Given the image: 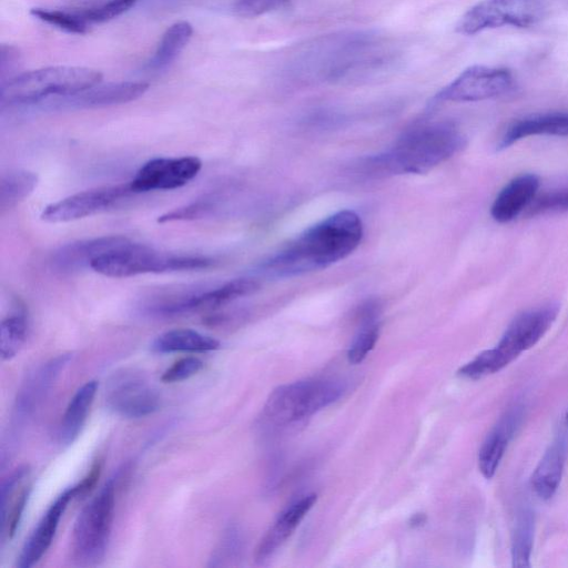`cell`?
Listing matches in <instances>:
<instances>
[{
	"instance_id": "cell-29",
	"label": "cell",
	"mask_w": 568,
	"mask_h": 568,
	"mask_svg": "<svg viewBox=\"0 0 568 568\" xmlns=\"http://www.w3.org/2000/svg\"><path fill=\"white\" fill-rule=\"evenodd\" d=\"M375 317L376 305L367 304L363 311V327L347 351L349 363L359 364L374 348L379 336V325L375 322Z\"/></svg>"
},
{
	"instance_id": "cell-16",
	"label": "cell",
	"mask_w": 568,
	"mask_h": 568,
	"mask_svg": "<svg viewBox=\"0 0 568 568\" xmlns=\"http://www.w3.org/2000/svg\"><path fill=\"white\" fill-rule=\"evenodd\" d=\"M78 484L63 490L47 509L34 530L26 540L17 559L18 568H30L37 564L51 546L59 521L70 503L78 497Z\"/></svg>"
},
{
	"instance_id": "cell-7",
	"label": "cell",
	"mask_w": 568,
	"mask_h": 568,
	"mask_svg": "<svg viewBox=\"0 0 568 568\" xmlns=\"http://www.w3.org/2000/svg\"><path fill=\"white\" fill-rule=\"evenodd\" d=\"M115 483L110 478L78 515L71 538L72 559L83 566L98 564L105 555L111 535Z\"/></svg>"
},
{
	"instance_id": "cell-41",
	"label": "cell",
	"mask_w": 568,
	"mask_h": 568,
	"mask_svg": "<svg viewBox=\"0 0 568 568\" xmlns=\"http://www.w3.org/2000/svg\"><path fill=\"white\" fill-rule=\"evenodd\" d=\"M422 515H415L413 518H412V525L413 526H416V525H420L422 523H424V519H422Z\"/></svg>"
},
{
	"instance_id": "cell-23",
	"label": "cell",
	"mask_w": 568,
	"mask_h": 568,
	"mask_svg": "<svg viewBox=\"0 0 568 568\" xmlns=\"http://www.w3.org/2000/svg\"><path fill=\"white\" fill-rule=\"evenodd\" d=\"M98 389L97 381L83 384L70 399L58 430L62 446L71 445L80 435Z\"/></svg>"
},
{
	"instance_id": "cell-37",
	"label": "cell",
	"mask_w": 568,
	"mask_h": 568,
	"mask_svg": "<svg viewBox=\"0 0 568 568\" xmlns=\"http://www.w3.org/2000/svg\"><path fill=\"white\" fill-rule=\"evenodd\" d=\"M134 2L135 0H110L100 7L79 13L88 23L104 22L125 12L133 6Z\"/></svg>"
},
{
	"instance_id": "cell-39",
	"label": "cell",
	"mask_w": 568,
	"mask_h": 568,
	"mask_svg": "<svg viewBox=\"0 0 568 568\" xmlns=\"http://www.w3.org/2000/svg\"><path fill=\"white\" fill-rule=\"evenodd\" d=\"M240 549L239 534L234 528H230L224 535L222 541L214 550L209 566L217 567L225 565L226 560H231Z\"/></svg>"
},
{
	"instance_id": "cell-38",
	"label": "cell",
	"mask_w": 568,
	"mask_h": 568,
	"mask_svg": "<svg viewBox=\"0 0 568 568\" xmlns=\"http://www.w3.org/2000/svg\"><path fill=\"white\" fill-rule=\"evenodd\" d=\"M203 368V362L196 357H183L170 366L162 375L163 383H176L192 377Z\"/></svg>"
},
{
	"instance_id": "cell-6",
	"label": "cell",
	"mask_w": 568,
	"mask_h": 568,
	"mask_svg": "<svg viewBox=\"0 0 568 568\" xmlns=\"http://www.w3.org/2000/svg\"><path fill=\"white\" fill-rule=\"evenodd\" d=\"M344 388L338 381L318 378L280 386L267 397L263 417L276 425L298 422L334 403Z\"/></svg>"
},
{
	"instance_id": "cell-28",
	"label": "cell",
	"mask_w": 568,
	"mask_h": 568,
	"mask_svg": "<svg viewBox=\"0 0 568 568\" xmlns=\"http://www.w3.org/2000/svg\"><path fill=\"white\" fill-rule=\"evenodd\" d=\"M29 329L28 314L23 305L16 308L1 321L0 355L2 359L16 356L23 346Z\"/></svg>"
},
{
	"instance_id": "cell-5",
	"label": "cell",
	"mask_w": 568,
	"mask_h": 568,
	"mask_svg": "<svg viewBox=\"0 0 568 568\" xmlns=\"http://www.w3.org/2000/svg\"><path fill=\"white\" fill-rule=\"evenodd\" d=\"M213 261L205 256L159 252L130 240L94 258L90 267L109 277H130L146 273L202 270Z\"/></svg>"
},
{
	"instance_id": "cell-9",
	"label": "cell",
	"mask_w": 568,
	"mask_h": 568,
	"mask_svg": "<svg viewBox=\"0 0 568 568\" xmlns=\"http://www.w3.org/2000/svg\"><path fill=\"white\" fill-rule=\"evenodd\" d=\"M513 73L500 67L475 64L462 71L433 98L434 103L476 102L501 97L514 89Z\"/></svg>"
},
{
	"instance_id": "cell-1",
	"label": "cell",
	"mask_w": 568,
	"mask_h": 568,
	"mask_svg": "<svg viewBox=\"0 0 568 568\" xmlns=\"http://www.w3.org/2000/svg\"><path fill=\"white\" fill-rule=\"evenodd\" d=\"M396 59V51L377 33L342 32L307 45L297 54L294 72L316 80L353 82L386 73Z\"/></svg>"
},
{
	"instance_id": "cell-11",
	"label": "cell",
	"mask_w": 568,
	"mask_h": 568,
	"mask_svg": "<svg viewBox=\"0 0 568 568\" xmlns=\"http://www.w3.org/2000/svg\"><path fill=\"white\" fill-rule=\"evenodd\" d=\"M132 194L130 182L82 191L47 205L40 217L48 223L77 221L108 211Z\"/></svg>"
},
{
	"instance_id": "cell-26",
	"label": "cell",
	"mask_w": 568,
	"mask_h": 568,
	"mask_svg": "<svg viewBox=\"0 0 568 568\" xmlns=\"http://www.w3.org/2000/svg\"><path fill=\"white\" fill-rule=\"evenodd\" d=\"M38 175L17 169L4 173L0 180V211L3 214L24 201L37 187Z\"/></svg>"
},
{
	"instance_id": "cell-10",
	"label": "cell",
	"mask_w": 568,
	"mask_h": 568,
	"mask_svg": "<svg viewBox=\"0 0 568 568\" xmlns=\"http://www.w3.org/2000/svg\"><path fill=\"white\" fill-rule=\"evenodd\" d=\"M110 410L124 418H141L160 408L161 398L144 374L124 368L114 373L105 386Z\"/></svg>"
},
{
	"instance_id": "cell-3",
	"label": "cell",
	"mask_w": 568,
	"mask_h": 568,
	"mask_svg": "<svg viewBox=\"0 0 568 568\" xmlns=\"http://www.w3.org/2000/svg\"><path fill=\"white\" fill-rule=\"evenodd\" d=\"M465 142L450 122L424 123L404 133L381 160L393 172L422 174L453 156Z\"/></svg>"
},
{
	"instance_id": "cell-36",
	"label": "cell",
	"mask_w": 568,
	"mask_h": 568,
	"mask_svg": "<svg viewBox=\"0 0 568 568\" xmlns=\"http://www.w3.org/2000/svg\"><path fill=\"white\" fill-rule=\"evenodd\" d=\"M568 211V190L546 193L534 199L528 206V215H538L552 212Z\"/></svg>"
},
{
	"instance_id": "cell-12",
	"label": "cell",
	"mask_w": 568,
	"mask_h": 568,
	"mask_svg": "<svg viewBox=\"0 0 568 568\" xmlns=\"http://www.w3.org/2000/svg\"><path fill=\"white\" fill-rule=\"evenodd\" d=\"M71 357V354L58 355L28 374L17 393L13 405L11 416L12 437L33 416Z\"/></svg>"
},
{
	"instance_id": "cell-13",
	"label": "cell",
	"mask_w": 568,
	"mask_h": 568,
	"mask_svg": "<svg viewBox=\"0 0 568 568\" xmlns=\"http://www.w3.org/2000/svg\"><path fill=\"white\" fill-rule=\"evenodd\" d=\"M201 169L196 156L155 158L138 170L130 185L134 193L174 190L187 184Z\"/></svg>"
},
{
	"instance_id": "cell-42",
	"label": "cell",
	"mask_w": 568,
	"mask_h": 568,
	"mask_svg": "<svg viewBox=\"0 0 568 568\" xmlns=\"http://www.w3.org/2000/svg\"><path fill=\"white\" fill-rule=\"evenodd\" d=\"M566 422H567V425H568V410H567V414H566Z\"/></svg>"
},
{
	"instance_id": "cell-22",
	"label": "cell",
	"mask_w": 568,
	"mask_h": 568,
	"mask_svg": "<svg viewBox=\"0 0 568 568\" xmlns=\"http://www.w3.org/2000/svg\"><path fill=\"white\" fill-rule=\"evenodd\" d=\"M519 417L518 409L507 413L484 439L478 452V468L485 478L490 479L495 475Z\"/></svg>"
},
{
	"instance_id": "cell-34",
	"label": "cell",
	"mask_w": 568,
	"mask_h": 568,
	"mask_svg": "<svg viewBox=\"0 0 568 568\" xmlns=\"http://www.w3.org/2000/svg\"><path fill=\"white\" fill-rule=\"evenodd\" d=\"M292 0H236L233 11L242 18H255L288 9Z\"/></svg>"
},
{
	"instance_id": "cell-35",
	"label": "cell",
	"mask_w": 568,
	"mask_h": 568,
	"mask_svg": "<svg viewBox=\"0 0 568 568\" xmlns=\"http://www.w3.org/2000/svg\"><path fill=\"white\" fill-rule=\"evenodd\" d=\"M29 494L30 486H26L12 500L11 506H8L1 511V531L2 535H6L9 539H11L17 532Z\"/></svg>"
},
{
	"instance_id": "cell-8",
	"label": "cell",
	"mask_w": 568,
	"mask_h": 568,
	"mask_svg": "<svg viewBox=\"0 0 568 568\" xmlns=\"http://www.w3.org/2000/svg\"><path fill=\"white\" fill-rule=\"evenodd\" d=\"M544 0H481L458 20L456 31L474 36L505 26L529 28L546 16Z\"/></svg>"
},
{
	"instance_id": "cell-17",
	"label": "cell",
	"mask_w": 568,
	"mask_h": 568,
	"mask_svg": "<svg viewBox=\"0 0 568 568\" xmlns=\"http://www.w3.org/2000/svg\"><path fill=\"white\" fill-rule=\"evenodd\" d=\"M260 288L252 278H236L206 291L184 293L173 308V316L195 312L213 311L240 297L251 295Z\"/></svg>"
},
{
	"instance_id": "cell-18",
	"label": "cell",
	"mask_w": 568,
	"mask_h": 568,
	"mask_svg": "<svg viewBox=\"0 0 568 568\" xmlns=\"http://www.w3.org/2000/svg\"><path fill=\"white\" fill-rule=\"evenodd\" d=\"M128 241L129 239L122 235L75 241L58 248L52 254L51 264L62 273L80 271L87 266L90 267L92 261L101 254Z\"/></svg>"
},
{
	"instance_id": "cell-15",
	"label": "cell",
	"mask_w": 568,
	"mask_h": 568,
	"mask_svg": "<svg viewBox=\"0 0 568 568\" xmlns=\"http://www.w3.org/2000/svg\"><path fill=\"white\" fill-rule=\"evenodd\" d=\"M148 89L149 84L144 82H111L73 94L52 97L37 105L50 109L104 108L131 102L143 95Z\"/></svg>"
},
{
	"instance_id": "cell-25",
	"label": "cell",
	"mask_w": 568,
	"mask_h": 568,
	"mask_svg": "<svg viewBox=\"0 0 568 568\" xmlns=\"http://www.w3.org/2000/svg\"><path fill=\"white\" fill-rule=\"evenodd\" d=\"M220 347V342L191 328H174L160 334L151 345L153 352H210Z\"/></svg>"
},
{
	"instance_id": "cell-27",
	"label": "cell",
	"mask_w": 568,
	"mask_h": 568,
	"mask_svg": "<svg viewBox=\"0 0 568 568\" xmlns=\"http://www.w3.org/2000/svg\"><path fill=\"white\" fill-rule=\"evenodd\" d=\"M193 33L191 23L179 21L166 29L161 41L148 62L152 70H161L168 67L187 44Z\"/></svg>"
},
{
	"instance_id": "cell-21",
	"label": "cell",
	"mask_w": 568,
	"mask_h": 568,
	"mask_svg": "<svg viewBox=\"0 0 568 568\" xmlns=\"http://www.w3.org/2000/svg\"><path fill=\"white\" fill-rule=\"evenodd\" d=\"M540 134L568 136V112L534 114L515 121L503 134L497 149L504 150L521 139Z\"/></svg>"
},
{
	"instance_id": "cell-32",
	"label": "cell",
	"mask_w": 568,
	"mask_h": 568,
	"mask_svg": "<svg viewBox=\"0 0 568 568\" xmlns=\"http://www.w3.org/2000/svg\"><path fill=\"white\" fill-rule=\"evenodd\" d=\"M30 12L37 19L69 33L83 34L88 30V22L80 16L79 12L69 13L59 10H47L41 8H33Z\"/></svg>"
},
{
	"instance_id": "cell-14",
	"label": "cell",
	"mask_w": 568,
	"mask_h": 568,
	"mask_svg": "<svg viewBox=\"0 0 568 568\" xmlns=\"http://www.w3.org/2000/svg\"><path fill=\"white\" fill-rule=\"evenodd\" d=\"M558 311L557 304L549 303L520 313L508 325L496 347L511 363L538 343L556 320Z\"/></svg>"
},
{
	"instance_id": "cell-24",
	"label": "cell",
	"mask_w": 568,
	"mask_h": 568,
	"mask_svg": "<svg viewBox=\"0 0 568 568\" xmlns=\"http://www.w3.org/2000/svg\"><path fill=\"white\" fill-rule=\"evenodd\" d=\"M565 447L556 442L545 452L531 475V487L542 500L550 499L558 489L565 465Z\"/></svg>"
},
{
	"instance_id": "cell-40",
	"label": "cell",
	"mask_w": 568,
	"mask_h": 568,
	"mask_svg": "<svg viewBox=\"0 0 568 568\" xmlns=\"http://www.w3.org/2000/svg\"><path fill=\"white\" fill-rule=\"evenodd\" d=\"M102 463L100 459L95 460L88 475L78 484V497L85 496L97 484L101 474Z\"/></svg>"
},
{
	"instance_id": "cell-31",
	"label": "cell",
	"mask_w": 568,
	"mask_h": 568,
	"mask_svg": "<svg viewBox=\"0 0 568 568\" xmlns=\"http://www.w3.org/2000/svg\"><path fill=\"white\" fill-rule=\"evenodd\" d=\"M510 362L495 346L478 354L474 359L458 369V375L469 379H478L495 374Z\"/></svg>"
},
{
	"instance_id": "cell-30",
	"label": "cell",
	"mask_w": 568,
	"mask_h": 568,
	"mask_svg": "<svg viewBox=\"0 0 568 568\" xmlns=\"http://www.w3.org/2000/svg\"><path fill=\"white\" fill-rule=\"evenodd\" d=\"M534 539L531 514L524 511L517 519L511 538V561L517 568L530 567V555Z\"/></svg>"
},
{
	"instance_id": "cell-2",
	"label": "cell",
	"mask_w": 568,
	"mask_h": 568,
	"mask_svg": "<svg viewBox=\"0 0 568 568\" xmlns=\"http://www.w3.org/2000/svg\"><path fill=\"white\" fill-rule=\"evenodd\" d=\"M363 237L361 217L339 211L311 226L261 265L263 274L283 278L325 268L352 254Z\"/></svg>"
},
{
	"instance_id": "cell-33",
	"label": "cell",
	"mask_w": 568,
	"mask_h": 568,
	"mask_svg": "<svg viewBox=\"0 0 568 568\" xmlns=\"http://www.w3.org/2000/svg\"><path fill=\"white\" fill-rule=\"evenodd\" d=\"M215 199L213 196L205 195L201 199L195 200L184 206L174 209L161 216H159V223H168L174 221H192L202 219L214 209Z\"/></svg>"
},
{
	"instance_id": "cell-4",
	"label": "cell",
	"mask_w": 568,
	"mask_h": 568,
	"mask_svg": "<svg viewBox=\"0 0 568 568\" xmlns=\"http://www.w3.org/2000/svg\"><path fill=\"white\" fill-rule=\"evenodd\" d=\"M102 74L90 68L57 65L10 78L1 83L2 105H37L58 95L73 94L100 83Z\"/></svg>"
},
{
	"instance_id": "cell-19",
	"label": "cell",
	"mask_w": 568,
	"mask_h": 568,
	"mask_svg": "<svg viewBox=\"0 0 568 568\" xmlns=\"http://www.w3.org/2000/svg\"><path fill=\"white\" fill-rule=\"evenodd\" d=\"M316 501V495L310 494L293 503L273 523L255 550V561L264 562L293 534Z\"/></svg>"
},
{
	"instance_id": "cell-20",
	"label": "cell",
	"mask_w": 568,
	"mask_h": 568,
	"mask_svg": "<svg viewBox=\"0 0 568 568\" xmlns=\"http://www.w3.org/2000/svg\"><path fill=\"white\" fill-rule=\"evenodd\" d=\"M539 179L535 174H521L509 181L493 202L490 214L499 223L517 217L535 199Z\"/></svg>"
}]
</instances>
